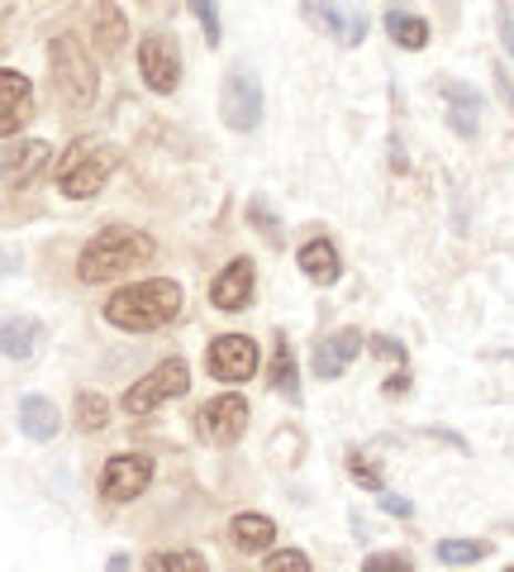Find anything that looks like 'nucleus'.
Instances as JSON below:
<instances>
[{
	"label": "nucleus",
	"mask_w": 514,
	"mask_h": 572,
	"mask_svg": "<svg viewBox=\"0 0 514 572\" xmlns=\"http://www.w3.org/2000/svg\"><path fill=\"white\" fill-rule=\"evenodd\" d=\"M182 306H186V292L172 277H148V282L120 286V292L105 300V320L128 334H148V329L172 325L176 315H182Z\"/></svg>",
	"instance_id": "nucleus-1"
},
{
	"label": "nucleus",
	"mask_w": 514,
	"mask_h": 572,
	"mask_svg": "<svg viewBox=\"0 0 514 572\" xmlns=\"http://www.w3.org/2000/svg\"><path fill=\"white\" fill-rule=\"evenodd\" d=\"M153 253H157V244L143 229L110 225L82 248V258H76V277H82L86 286H101L110 277H124V273H134V267H143Z\"/></svg>",
	"instance_id": "nucleus-2"
},
{
	"label": "nucleus",
	"mask_w": 514,
	"mask_h": 572,
	"mask_svg": "<svg viewBox=\"0 0 514 572\" xmlns=\"http://www.w3.org/2000/svg\"><path fill=\"white\" fill-rule=\"evenodd\" d=\"M120 163V153H115V143H105V139H76L68 153H62V163H58V191L68 201H91L95 191L105 186V177L115 172Z\"/></svg>",
	"instance_id": "nucleus-3"
},
{
	"label": "nucleus",
	"mask_w": 514,
	"mask_h": 572,
	"mask_svg": "<svg viewBox=\"0 0 514 572\" xmlns=\"http://www.w3.org/2000/svg\"><path fill=\"white\" fill-rule=\"evenodd\" d=\"M48 62H53V86L72 110H86L95 101V86H101V72H95V58L86 53V43L76 34H58L48 43Z\"/></svg>",
	"instance_id": "nucleus-4"
},
{
	"label": "nucleus",
	"mask_w": 514,
	"mask_h": 572,
	"mask_svg": "<svg viewBox=\"0 0 514 572\" xmlns=\"http://www.w3.org/2000/svg\"><path fill=\"white\" fill-rule=\"evenodd\" d=\"M219 115L238 134H253L257 124H263V82H257V72L248 68V62H234L229 76H224V86H219Z\"/></svg>",
	"instance_id": "nucleus-5"
},
{
	"label": "nucleus",
	"mask_w": 514,
	"mask_h": 572,
	"mask_svg": "<svg viewBox=\"0 0 514 572\" xmlns=\"http://www.w3.org/2000/svg\"><path fill=\"white\" fill-rule=\"evenodd\" d=\"M300 10H305V20H310L319 34L339 39L343 48H358L367 39V29H372L362 0H300Z\"/></svg>",
	"instance_id": "nucleus-6"
},
{
	"label": "nucleus",
	"mask_w": 514,
	"mask_h": 572,
	"mask_svg": "<svg viewBox=\"0 0 514 572\" xmlns=\"http://www.w3.org/2000/svg\"><path fill=\"white\" fill-rule=\"evenodd\" d=\"M186 387H191V368L182 358H167V362H157L153 372H143V381H134V387L124 391V410L128 416H148V410L172 401V396H186Z\"/></svg>",
	"instance_id": "nucleus-7"
},
{
	"label": "nucleus",
	"mask_w": 514,
	"mask_h": 572,
	"mask_svg": "<svg viewBox=\"0 0 514 572\" xmlns=\"http://www.w3.org/2000/svg\"><path fill=\"white\" fill-rule=\"evenodd\" d=\"M244 429H248V401L238 391H224V396H215V401H205L201 416H196V435L205 443H215V449L238 443L244 439Z\"/></svg>",
	"instance_id": "nucleus-8"
},
{
	"label": "nucleus",
	"mask_w": 514,
	"mask_h": 572,
	"mask_svg": "<svg viewBox=\"0 0 514 572\" xmlns=\"http://www.w3.org/2000/svg\"><path fill=\"white\" fill-rule=\"evenodd\" d=\"M138 76H143V86L157 91V95H172L176 86H182V53H176V43L167 34H143Z\"/></svg>",
	"instance_id": "nucleus-9"
},
{
	"label": "nucleus",
	"mask_w": 514,
	"mask_h": 572,
	"mask_svg": "<svg viewBox=\"0 0 514 572\" xmlns=\"http://www.w3.org/2000/svg\"><path fill=\"white\" fill-rule=\"evenodd\" d=\"M205 368L215 381H248L257 372V344L248 334H219L205 354Z\"/></svg>",
	"instance_id": "nucleus-10"
},
{
	"label": "nucleus",
	"mask_w": 514,
	"mask_h": 572,
	"mask_svg": "<svg viewBox=\"0 0 514 572\" xmlns=\"http://www.w3.org/2000/svg\"><path fill=\"white\" fill-rule=\"evenodd\" d=\"M148 482H153V458L120 453V458H110L105 472H101V497L105 501H134V497H143Z\"/></svg>",
	"instance_id": "nucleus-11"
},
{
	"label": "nucleus",
	"mask_w": 514,
	"mask_h": 572,
	"mask_svg": "<svg viewBox=\"0 0 514 572\" xmlns=\"http://www.w3.org/2000/svg\"><path fill=\"white\" fill-rule=\"evenodd\" d=\"M29 120H34V86L24 72L0 68V139L20 134Z\"/></svg>",
	"instance_id": "nucleus-12"
},
{
	"label": "nucleus",
	"mask_w": 514,
	"mask_h": 572,
	"mask_svg": "<svg viewBox=\"0 0 514 572\" xmlns=\"http://www.w3.org/2000/svg\"><path fill=\"white\" fill-rule=\"evenodd\" d=\"M253 286H257L253 263L248 258H234L229 267H219V277L210 282V300H215L219 310H248Z\"/></svg>",
	"instance_id": "nucleus-13"
},
{
	"label": "nucleus",
	"mask_w": 514,
	"mask_h": 572,
	"mask_svg": "<svg viewBox=\"0 0 514 572\" xmlns=\"http://www.w3.org/2000/svg\"><path fill=\"white\" fill-rule=\"evenodd\" d=\"M367 348V339L358 329H333L325 344L315 348V377H325V381H333V377H343L348 372V362L358 358Z\"/></svg>",
	"instance_id": "nucleus-14"
},
{
	"label": "nucleus",
	"mask_w": 514,
	"mask_h": 572,
	"mask_svg": "<svg viewBox=\"0 0 514 572\" xmlns=\"http://www.w3.org/2000/svg\"><path fill=\"white\" fill-rule=\"evenodd\" d=\"M439 91H443V101H448V124H453V134L476 139V130H481V110H486L481 91L467 86V82H443Z\"/></svg>",
	"instance_id": "nucleus-15"
},
{
	"label": "nucleus",
	"mask_w": 514,
	"mask_h": 572,
	"mask_svg": "<svg viewBox=\"0 0 514 572\" xmlns=\"http://www.w3.org/2000/svg\"><path fill=\"white\" fill-rule=\"evenodd\" d=\"M48 157H53V149H48L43 139L20 143V149H10L6 163H0V182H6V186H29L48 167Z\"/></svg>",
	"instance_id": "nucleus-16"
},
{
	"label": "nucleus",
	"mask_w": 514,
	"mask_h": 572,
	"mask_svg": "<svg viewBox=\"0 0 514 572\" xmlns=\"http://www.w3.org/2000/svg\"><path fill=\"white\" fill-rule=\"evenodd\" d=\"M91 39H95V48H101L105 58H115L124 48L128 20H124V10L115 6V0H95V6H91Z\"/></svg>",
	"instance_id": "nucleus-17"
},
{
	"label": "nucleus",
	"mask_w": 514,
	"mask_h": 572,
	"mask_svg": "<svg viewBox=\"0 0 514 572\" xmlns=\"http://www.w3.org/2000/svg\"><path fill=\"white\" fill-rule=\"evenodd\" d=\"M229 539H234L238 553H271V544H277V520L244 511V515L229 520Z\"/></svg>",
	"instance_id": "nucleus-18"
},
{
	"label": "nucleus",
	"mask_w": 514,
	"mask_h": 572,
	"mask_svg": "<svg viewBox=\"0 0 514 572\" xmlns=\"http://www.w3.org/2000/svg\"><path fill=\"white\" fill-rule=\"evenodd\" d=\"M296 263H300V273L310 277L315 286H333L343 277V263H339V248L329 244V238H310V244H300L296 253Z\"/></svg>",
	"instance_id": "nucleus-19"
},
{
	"label": "nucleus",
	"mask_w": 514,
	"mask_h": 572,
	"mask_svg": "<svg viewBox=\"0 0 514 572\" xmlns=\"http://www.w3.org/2000/svg\"><path fill=\"white\" fill-rule=\"evenodd\" d=\"M39 339H43V329H39V320H29V315H6L0 320V354L6 358H34V348H39Z\"/></svg>",
	"instance_id": "nucleus-20"
},
{
	"label": "nucleus",
	"mask_w": 514,
	"mask_h": 572,
	"mask_svg": "<svg viewBox=\"0 0 514 572\" xmlns=\"http://www.w3.org/2000/svg\"><path fill=\"white\" fill-rule=\"evenodd\" d=\"M20 429L34 443H48L62 429V416H58V406L48 401V396H24L20 401Z\"/></svg>",
	"instance_id": "nucleus-21"
},
{
	"label": "nucleus",
	"mask_w": 514,
	"mask_h": 572,
	"mask_svg": "<svg viewBox=\"0 0 514 572\" xmlns=\"http://www.w3.org/2000/svg\"><path fill=\"white\" fill-rule=\"evenodd\" d=\"M386 34L400 48H410V53H420V48H429V20L410 10H386Z\"/></svg>",
	"instance_id": "nucleus-22"
},
{
	"label": "nucleus",
	"mask_w": 514,
	"mask_h": 572,
	"mask_svg": "<svg viewBox=\"0 0 514 572\" xmlns=\"http://www.w3.org/2000/svg\"><path fill=\"white\" fill-rule=\"evenodd\" d=\"M439 563H448V568H472V563H481L491 553V544H481V539H439Z\"/></svg>",
	"instance_id": "nucleus-23"
},
{
	"label": "nucleus",
	"mask_w": 514,
	"mask_h": 572,
	"mask_svg": "<svg viewBox=\"0 0 514 572\" xmlns=\"http://www.w3.org/2000/svg\"><path fill=\"white\" fill-rule=\"evenodd\" d=\"M271 387L281 396H300V372H296V354L286 344V334H277V358H271Z\"/></svg>",
	"instance_id": "nucleus-24"
},
{
	"label": "nucleus",
	"mask_w": 514,
	"mask_h": 572,
	"mask_svg": "<svg viewBox=\"0 0 514 572\" xmlns=\"http://www.w3.org/2000/svg\"><path fill=\"white\" fill-rule=\"evenodd\" d=\"M105 420H110V401L101 391H82V396H76V425H82L86 435L105 429Z\"/></svg>",
	"instance_id": "nucleus-25"
},
{
	"label": "nucleus",
	"mask_w": 514,
	"mask_h": 572,
	"mask_svg": "<svg viewBox=\"0 0 514 572\" xmlns=\"http://www.w3.org/2000/svg\"><path fill=\"white\" fill-rule=\"evenodd\" d=\"M348 472H352V482H358V487H367V491H386V477H381V468H377L367 453H348Z\"/></svg>",
	"instance_id": "nucleus-26"
},
{
	"label": "nucleus",
	"mask_w": 514,
	"mask_h": 572,
	"mask_svg": "<svg viewBox=\"0 0 514 572\" xmlns=\"http://www.w3.org/2000/svg\"><path fill=\"white\" fill-rule=\"evenodd\" d=\"M248 219H253V225L267 234V244H281V219L271 215V205H267L263 196H257V201H248Z\"/></svg>",
	"instance_id": "nucleus-27"
},
{
	"label": "nucleus",
	"mask_w": 514,
	"mask_h": 572,
	"mask_svg": "<svg viewBox=\"0 0 514 572\" xmlns=\"http://www.w3.org/2000/svg\"><path fill=\"white\" fill-rule=\"evenodd\" d=\"M267 572H315V568H310V553H300V549H271Z\"/></svg>",
	"instance_id": "nucleus-28"
},
{
	"label": "nucleus",
	"mask_w": 514,
	"mask_h": 572,
	"mask_svg": "<svg viewBox=\"0 0 514 572\" xmlns=\"http://www.w3.org/2000/svg\"><path fill=\"white\" fill-rule=\"evenodd\" d=\"M362 572H414V559L410 553H367L362 559Z\"/></svg>",
	"instance_id": "nucleus-29"
},
{
	"label": "nucleus",
	"mask_w": 514,
	"mask_h": 572,
	"mask_svg": "<svg viewBox=\"0 0 514 572\" xmlns=\"http://www.w3.org/2000/svg\"><path fill=\"white\" fill-rule=\"evenodd\" d=\"M191 10H196V20L205 29V43H219V6L215 0H191Z\"/></svg>",
	"instance_id": "nucleus-30"
},
{
	"label": "nucleus",
	"mask_w": 514,
	"mask_h": 572,
	"mask_svg": "<svg viewBox=\"0 0 514 572\" xmlns=\"http://www.w3.org/2000/svg\"><path fill=\"white\" fill-rule=\"evenodd\" d=\"M367 348H372V354H377V358H391V362H400V368H405V362H410V354H405V344L386 339V334H372V339H367Z\"/></svg>",
	"instance_id": "nucleus-31"
},
{
	"label": "nucleus",
	"mask_w": 514,
	"mask_h": 572,
	"mask_svg": "<svg viewBox=\"0 0 514 572\" xmlns=\"http://www.w3.org/2000/svg\"><path fill=\"white\" fill-rule=\"evenodd\" d=\"M377 505H381V511H391L395 520H410L414 515V505L405 497H395V491H377Z\"/></svg>",
	"instance_id": "nucleus-32"
},
{
	"label": "nucleus",
	"mask_w": 514,
	"mask_h": 572,
	"mask_svg": "<svg viewBox=\"0 0 514 572\" xmlns=\"http://www.w3.org/2000/svg\"><path fill=\"white\" fill-rule=\"evenodd\" d=\"M172 568L176 572H205V559L196 549H182V553H172Z\"/></svg>",
	"instance_id": "nucleus-33"
},
{
	"label": "nucleus",
	"mask_w": 514,
	"mask_h": 572,
	"mask_svg": "<svg viewBox=\"0 0 514 572\" xmlns=\"http://www.w3.org/2000/svg\"><path fill=\"white\" fill-rule=\"evenodd\" d=\"M495 91H501V101H505V110L514 115V76L501 68V62H495Z\"/></svg>",
	"instance_id": "nucleus-34"
},
{
	"label": "nucleus",
	"mask_w": 514,
	"mask_h": 572,
	"mask_svg": "<svg viewBox=\"0 0 514 572\" xmlns=\"http://www.w3.org/2000/svg\"><path fill=\"white\" fill-rule=\"evenodd\" d=\"M501 39H505V48L514 53V14H510V6H501Z\"/></svg>",
	"instance_id": "nucleus-35"
},
{
	"label": "nucleus",
	"mask_w": 514,
	"mask_h": 572,
	"mask_svg": "<svg viewBox=\"0 0 514 572\" xmlns=\"http://www.w3.org/2000/svg\"><path fill=\"white\" fill-rule=\"evenodd\" d=\"M148 572H176V568H172V553H153V559H148Z\"/></svg>",
	"instance_id": "nucleus-36"
},
{
	"label": "nucleus",
	"mask_w": 514,
	"mask_h": 572,
	"mask_svg": "<svg viewBox=\"0 0 514 572\" xmlns=\"http://www.w3.org/2000/svg\"><path fill=\"white\" fill-rule=\"evenodd\" d=\"M105 572H128V553H110V568Z\"/></svg>",
	"instance_id": "nucleus-37"
},
{
	"label": "nucleus",
	"mask_w": 514,
	"mask_h": 572,
	"mask_svg": "<svg viewBox=\"0 0 514 572\" xmlns=\"http://www.w3.org/2000/svg\"><path fill=\"white\" fill-rule=\"evenodd\" d=\"M505 572H514V568H505Z\"/></svg>",
	"instance_id": "nucleus-38"
}]
</instances>
